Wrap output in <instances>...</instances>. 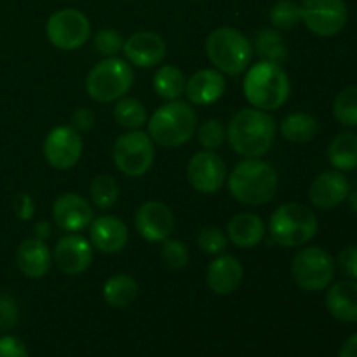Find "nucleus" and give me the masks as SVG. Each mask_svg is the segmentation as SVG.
<instances>
[{
  "label": "nucleus",
  "mask_w": 357,
  "mask_h": 357,
  "mask_svg": "<svg viewBox=\"0 0 357 357\" xmlns=\"http://www.w3.org/2000/svg\"><path fill=\"white\" fill-rule=\"evenodd\" d=\"M227 138L236 153L246 159H260L274 143L275 122L267 112L243 108L230 119Z\"/></svg>",
  "instance_id": "1"
},
{
  "label": "nucleus",
  "mask_w": 357,
  "mask_h": 357,
  "mask_svg": "<svg viewBox=\"0 0 357 357\" xmlns=\"http://www.w3.org/2000/svg\"><path fill=\"white\" fill-rule=\"evenodd\" d=\"M227 185L230 195L243 204H267L278 192V171L267 160L244 159L227 176Z\"/></svg>",
  "instance_id": "2"
},
{
  "label": "nucleus",
  "mask_w": 357,
  "mask_h": 357,
  "mask_svg": "<svg viewBox=\"0 0 357 357\" xmlns=\"http://www.w3.org/2000/svg\"><path fill=\"white\" fill-rule=\"evenodd\" d=\"M243 91L251 107L264 112H274L288 101L291 82L281 65L260 61L248 70Z\"/></svg>",
  "instance_id": "3"
},
{
  "label": "nucleus",
  "mask_w": 357,
  "mask_h": 357,
  "mask_svg": "<svg viewBox=\"0 0 357 357\" xmlns=\"http://www.w3.org/2000/svg\"><path fill=\"white\" fill-rule=\"evenodd\" d=\"M197 129V114L188 103L180 100L167 101L157 108L149 122L152 142L166 149H176L192 139Z\"/></svg>",
  "instance_id": "4"
},
{
  "label": "nucleus",
  "mask_w": 357,
  "mask_h": 357,
  "mask_svg": "<svg viewBox=\"0 0 357 357\" xmlns=\"http://www.w3.org/2000/svg\"><path fill=\"white\" fill-rule=\"evenodd\" d=\"M206 54L218 72L241 75L253 58V45L243 31L232 26H220L206 38Z\"/></svg>",
  "instance_id": "5"
},
{
  "label": "nucleus",
  "mask_w": 357,
  "mask_h": 357,
  "mask_svg": "<svg viewBox=\"0 0 357 357\" xmlns=\"http://www.w3.org/2000/svg\"><path fill=\"white\" fill-rule=\"evenodd\" d=\"M319 223L310 208L300 202L282 204L272 213L268 222L271 237L284 248H298L314 239Z\"/></svg>",
  "instance_id": "6"
},
{
  "label": "nucleus",
  "mask_w": 357,
  "mask_h": 357,
  "mask_svg": "<svg viewBox=\"0 0 357 357\" xmlns=\"http://www.w3.org/2000/svg\"><path fill=\"white\" fill-rule=\"evenodd\" d=\"M135 82L132 66L126 59L105 58L91 68L86 79V91L98 103H110L124 98Z\"/></svg>",
  "instance_id": "7"
},
{
  "label": "nucleus",
  "mask_w": 357,
  "mask_h": 357,
  "mask_svg": "<svg viewBox=\"0 0 357 357\" xmlns=\"http://www.w3.org/2000/svg\"><path fill=\"white\" fill-rule=\"evenodd\" d=\"M335 271H337L335 258L326 250L317 246L300 250L291 264V274L296 286L309 293L330 288Z\"/></svg>",
  "instance_id": "8"
},
{
  "label": "nucleus",
  "mask_w": 357,
  "mask_h": 357,
  "mask_svg": "<svg viewBox=\"0 0 357 357\" xmlns=\"http://www.w3.org/2000/svg\"><path fill=\"white\" fill-rule=\"evenodd\" d=\"M112 157L122 174L139 178L150 171L155 159L153 142L146 132L135 129L119 136L114 143Z\"/></svg>",
  "instance_id": "9"
},
{
  "label": "nucleus",
  "mask_w": 357,
  "mask_h": 357,
  "mask_svg": "<svg viewBox=\"0 0 357 357\" xmlns=\"http://www.w3.org/2000/svg\"><path fill=\"white\" fill-rule=\"evenodd\" d=\"M45 33L54 47L63 51H75L82 47L91 37V23L86 14L79 9H59L52 14L45 24Z\"/></svg>",
  "instance_id": "10"
},
{
  "label": "nucleus",
  "mask_w": 357,
  "mask_h": 357,
  "mask_svg": "<svg viewBox=\"0 0 357 357\" xmlns=\"http://www.w3.org/2000/svg\"><path fill=\"white\" fill-rule=\"evenodd\" d=\"M302 21L317 37H335L349 21L345 0H303Z\"/></svg>",
  "instance_id": "11"
},
{
  "label": "nucleus",
  "mask_w": 357,
  "mask_h": 357,
  "mask_svg": "<svg viewBox=\"0 0 357 357\" xmlns=\"http://www.w3.org/2000/svg\"><path fill=\"white\" fill-rule=\"evenodd\" d=\"M82 149L84 143L79 131H75L72 126H58L45 136L44 157L51 167L66 171L79 164Z\"/></svg>",
  "instance_id": "12"
},
{
  "label": "nucleus",
  "mask_w": 357,
  "mask_h": 357,
  "mask_svg": "<svg viewBox=\"0 0 357 357\" xmlns=\"http://www.w3.org/2000/svg\"><path fill=\"white\" fill-rule=\"evenodd\" d=\"M187 178L192 187L201 194H215L227 180L225 162L213 150H202L188 162Z\"/></svg>",
  "instance_id": "13"
},
{
  "label": "nucleus",
  "mask_w": 357,
  "mask_h": 357,
  "mask_svg": "<svg viewBox=\"0 0 357 357\" xmlns=\"http://www.w3.org/2000/svg\"><path fill=\"white\" fill-rule=\"evenodd\" d=\"M135 225L149 243H164L174 230V215L164 202H143L136 211Z\"/></svg>",
  "instance_id": "14"
},
{
  "label": "nucleus",
  "mask_w": 357,
  "mask_h": 357,
  "mask_svg": "<svg viewBox=\"0 0 357 357\" xmlns=\"http://www.w3.org/2000/svg\"><path fill=\"white\" fill-rule=\"evenodd\" d=\"M52 260L63 274L80 275L93 264V246L82 236L68 234L56 243Z\"/></svg>",
  "instance_id": "15"
},
{
  "label": "nucleus",
  "mask_w": 357,
  "mask_h": 357,
  "mask_svg": "<svg viewBox=\"0 0 357 357\" xmlns=\"http://www.w3.org/2000/svg\"><path fill=\"white\" fill-rule=\"evenodd\" d=\"M351 190V181L347 180V176L342 171L330 169L323 171V173L314 178L309 190V199L317 209L330 211V209L344 204Z\"/></svg>",
  "instance_id": "16"
},
{
  "label": "nucleus",
  "mask_w": 357,
  "mask_h": 357,
  "mask_svg": "<svg viewBox=\"0 0 357 357\" xmlns=\"http://www.w3.org/2000/svg\"><path fill=\"white\" fill-rule=\"evenodd\" d=\"M126 59L136 68H152L160 65L166 58V42L155 31H136L124 40Z\"/></svg>",
  "instance_id": "17"
},
{
  "label": "nucleus",
  "mask_w": 357,
  "mask_h": 357,
  "mask_svg": "<svg viewBox=\"0 0 357 357\" xmlns=\"http://www.w3.org/2000/svg\"><path fill=\"white\" fill-rule=\"evenodd\" d=\"M52 218L61 230L68 234H77L91 225L93 222V208L89 202L79 194L59 195L52 204Z\"/></svg>",
  "instance_id": "18"
},
{
  "label": "nucleus",
  "mask_w": 357,
  "mask_h": 357,
  "mask_svg": "<svg viewBox=\"0 0 357 357\" xmlns=\"http://www.w3.org/2000/svg\"><path fill=\"white\" fill-rule=\"evenodd\" d=\"M91 244L98 251L107 255L119 253L126 248L129 241L128 225L121 218L112 215L100 216V218L91 222Z\"/></svg>",
  "instance_id": "19"
},
{
  "label": "nucleus",
  "mask_w": 357,
  "mask_h": 357,
  "mask_svg": "<svg viewBox=\"0 0 357 357\" xmlns=\"http://www.w3.org/2000/svg\"><path fill=\"white\" fill-rule=\"evenodd\" d=\"M16 265L28 279H42L51 271L52 253L42 239L28 237L17 246Z\"/></svg>",
  "instance_id": "20"
},
{
  "label": "nucleus",
  "mask_w": 357,
  "mask_h": 357,
  "mask_svg": "<svg viewBox=\"0 0 357 357\" xmlns=\"http://www.w3.org/2000/svg\"><path fill=\"white\" fill-rule=\"evenodd\" d=\"M243 265L236 257L220 255L209 264L206 282L215 295L225 296L239 288V284L243 282Z\"/></svg>",
  "instance_id": "21"
},
{
  "label": "nucleus",
  "mask_w": 357,
  "mask_h": 357,
  "mask_svg": "<svg viewBox=\"0 0 357 357\" xmlns=\"http://www.w3.org/2000/svg\"><path fill=\"white\" fill-rule=\"evenodd\" d=\"M227 89L225 77L216 68L195 72L185 86V94L194 105H211L223 96Z\"/></svg>",
  "instance_id": "22"
},
{
  "label": "nucleus",
  "mask_w": 357,
  "mask_h": 357,
  "mask_svg": "<svg viewBox=\"0 0 357 357\" xmlns=\"http://www.w3.org/2000/svg\"><path fill=\"white\" fill-rule=\"evenodd\" d=\"M326 309L342 323H357V281L344 279L328 289Z\"/></svg>",
  "instance_id": "23"
},
{
  "label": "nucleus",
  "mask_w": 357,
  "mask_h": 357,
  "mask_svg": "<svg viewBox=\"0 0 357 357\" xmlns=\"http://www.w3.org/2000/svg\"><path fill=\"white\" fill-rule=\"evenodd\" d=\"M227 234L237 248L250 250V248L258 246L264 241L265 223L255 213H241L230 220L229 225H227Z\"/></svg>",
  "instance_id": "24"
},
{
  "label": "nucleus",
  "mask_w": 357,
  "mask_h": 357,
  "mask_svg": "<svg viewBox=\"0 0 357 357\" xmlns=\"http://www.w3.org/2000/svg\"><path fill=\"white\" fill-rule=\"evenodd\" d=\"M328 159L333 169L354 171L357 169V135L356 132H340L331 139L328 146Z\"/></svg>",
  "instance_id": "25"
},
{
  "label": "nucleus",
  "mask_w": 357,
  "mask_h": 357,
  "mask_svg": "<svg viewBox=\"0 0 357 357\" xmlns=\"http://www.w3.org/2000/svg\"><path fill=\"white\" fill-rule=\"evenodd\" d=\"M319 132V122L314 115L305 112H295L281 121L282 138L291 143H309Z\"/></svg>",
  "instance_id": "26"
},
{
  "label": "nucleus",
  "mask_w": 357,
  "mask_h": 357,
  "mask_svg": "<svg viewBox=\"0 0 357 357\" xmlns=\"http://www.w3.org/2000/svg\"><path fill=\"white\" fill-rule=\"evenodd\" d=\"M138 282L129 274H115L105 282L103 298L115 309H126L138 296Z\"/></svg>",
  "instance_id": "27"
},
{
  "label": "nucleus",
  "mask_w": 357,
  "mask_h": 357,
  "mask_svg": "<svg viewBox=\"0 0 357 357\" xmlns=\"http://www.w3.org/2000/svg\"><path fill=\"white\" fill-rule=\"evenodd\" d=\"M187 79L183 72L174 65H164L153 75V91L157 96L166 101L180 100L181 94L185 93Z\"/></svg>",
  "instance_id": "28"
},
{
  "label": "nucleus",
  "mask_w": 357,
  "mask_h": 357,
  "mask_svg": "<svg viewBox=\"0 0 357 357\" xmlns=\"http://www.w3.org/2000/svg\"><path fill=\"white\" fill-rule=\"evenodd\" d=\"M253 52H257L261 58V61H271L275 65H284L288 59V49H286L284 38L278 30L265 28L258 31L255 38Z\"/></svg>",
  "instance_id": "29"
},
{
  "label": "nucleus",
  "mask_w": 357,
  "mask_h": 357,
  "mask_svg": "<svg viewBox=\"0 0 357 357\" xmlns=\"http://www.w3.org/2000/svg\"><path fill=\"white\" fill-rule=\"evenodd\" d=\"M114 119L121 128L128 131L143 128L149 122V114H146L145 105L136 98H121L114 108Z\"/></svg>",
  "instance_id": "30"
},
{
  "label": "nucleus",
  "mask_w": 357,
  "mask_h": 357,
  "mask_svg": "<svg viewBox=\"0 0 357 357\" xmlns=\"http://www.w3.org/2000/svg\"><path fill=\"white\" fill-rule=\"evenodd\" d=\"M91 201L96 208L100 209H110L117 204L119 195H121V188L115 181L114 176L110 174H100L91 181L89 187Z\"/></svg>",
  "instance_id": "31"
},
{
  "label": "nucleus",
  "mask_w": 357,
  "mask_h": 357,
  "mask_svg": "<svg viewBox=\"0 0 357 357\" xmlns=\"http://www.w3.org/2000/svg\"><path fill=\"white\" fill-rule=\"evenodd\" d=\"M333 115L338 124L357 128V86H347L333 101Z\"/></svg>",
  "instance_id": "32"
},
{
  "label": "nucleus",
  "mask_w": 357,
  "mask_h": 357,
  "mask_svg": "<svg viewBox=\"0 0 357 357\" xmlns=\"http://www.w3.org/2000/svg\"><path fill=\"white\" fill-rule=\"evenodd\" d=\"M268 20L275 30H291L302 21V10L295 0H279L271 7Z\"/></svg>",
  "instance_id": "33"
},
{
  "label": "nucleus",
  "mask_w": 357,
  "mask_h": 357,
  "mask_svg": "<svg viewBox=\"0 0 357 357\" xmlns=\"http://www.w3.org/2000/svg\"><path fill=\"white\" fill-rule=\"evenodd\" d=\"M160 255H162L164 264L169 268H174V271L185 268L188 265V260H190V253H188L187 244H185L183 241L169 239V237L162 243Z\"/></svg>",
  "instance_id": "34"
},
{
  "label": "nucleus",
  "mask_w": 357,
  "mask_h": 357,
  "mask_svg": "<svg viewBox=\"0 0 357 357\" xmlns=\"http://www.w3.org/2000/svg\"><path fill=\"white\" fill-rule=\"evenodd\" d=\"M197 138L206 150H216L225 142L227 131L218 119H208L199 126Z\"/></svg>",
  "instance_id": "35"
},
{
  "label": "nucleus",
  "mask_w": 357,
  "mask_h": 357,
  "mask_svg": "<svg viewBox=\"0 0 357 357\" xmlns=\"http://www.w3.org/2000/svg\"><path fill=\"white\" fill-rule=\"evenodd\" d=\"M122 47H124V38L114 28H103L94 35V49L98 51V54L105 56V58L119 54Z\"/></svg>",
  "instance_id": "36"
},
{
  "label": "nucleus",
  "mask_w": 357,
  "mask_h": 357,
  "mask_svg": "<svg viewBox=\"0 0 357 357\" xmlns=\"http://www.w3.org/2000/svg\"><path fill=\"white\" fill-rule=\"evenodd\" d=\"M197 244L201 248V251L208 255H220L222 251H225L229 239H227L225 234L222 232L216 227H206L199 232L197 236Z\"/></svg>",
  "instance_id": "37"
},
{
  "label": "nucleus",
  "mask_w": 357,
  "mask_h": 357,
  "mask_svg": "<svg viewBox=\"0 0 357 357\" xmlns=\"http://www.w3.org/2000/svg\"><path fill=\"white\" fill-rule=\"evenodd\" d=\"M17 317H20V312H17V303L14 296L0 293V333L13 330L17 324Z\"/></svg>",
  "instance_id": "38"
},
{
  "label": "nucleus",
  "mask_w": 357,
  "mask_h": 357,
  "mask_svg": "<svg viewBox=\"0 0 357 357\" xmlns=\"http://www.w3.org/2000/svg\"><path fill=\"white\" fill-rule=\"evenodd\" d=\"M335 264L338 265V268H340L345 278L357 281V244L344 248L337 260H335Z\"/></svg>",
  "instance_id": "39"
},
{
  "label": "nucleus",
  "mask_w": 357,
  "mask_h": 357,
  "mask_svg": "<svg viewBox=\"0 0 357 357\" xmlns=\"http://www.w3.org/2000/svg\"><path fill=\"white\" fill-rule=\"evenodd\" d=\"M13 209H14V215H16L21 222H28V220L33 218L35 202L33 199H31V195L24 194V192H20V194L14 197Z\"/></svg>",
  "instance_id": "40"
},
{
  "label": "nucleus",
  "mask_w": 357,
  "mask_h": 357,
  "mask_svg": "<svg viewBox=\"0 0 357 357\" xmlns=\"http://www.w3.org/2000/svg\"><path fill=\"white\" fill-rule=\"evenodd\" d=\"M0 357H28V352L20 338L6 335L0 338Z\"/></svg>",
  "instance_id": "41"
},
{
  "label": "nucleus",
  "mask_w": 357,
  "mask_h": 357,
  "mask_svg": "<svg viewBox=\"0 0 357 357\" xmlns=\"http://www.w3.org/2000/svg\"><path fill=\"white\" fill-rule=\"evenodd\" d=\"M94 121V112L89 110V108H77L75 112L72 114V128L79 132H87L93 129Z\"/></svg>",
  "instance_id": "42"
},
{
  "label": "nucleus",
  "mask_w": 357,
  "mask_h": 357,
  "mask_svg": "<svg viewBox=\"0 0 357 357\" xmlns=\"http://www.w3.org/2000/svg\"><path fill=\"white\" fill-rule=\"evenodd\" d=\"M338 357H357V333L349 337L342 345Z\"/></svg>",
  "instance_id": "43"
},
{
  "label": "nucleus",
  "mask_w": 357,
  "mask_h": 357,
  "mask_svg": "<svg viewBox=\"0 0 357 357\" xmlns=\"http://www.w3.org/2000/svg\"><path fill=\"white\" fill-rule=\"evenodd\" d=\"M33 232H35V237H37V239L45 241L49 237V234H51V223L45 222V220H42V222H38L37 225L33 227Z\"/></svg>",
  "instance_id": "44"
},
{
  "label": "nucleus",
  "mask_w": 357,
  "mask_h": 357,
  "mask_svg": "<svg viewBox=\"0 0 357 357\" xmlns=\"http://www.w3.org/2000/svg\"><path fill=\"white\" fill-rule=\"evenodd\" d=\"M347 201H349V204H351L352 211H354L356 215H357V190H354V192L351 190V194H349Z\"/></svg>",
  "instance_id": "45"
}]
</instances>
